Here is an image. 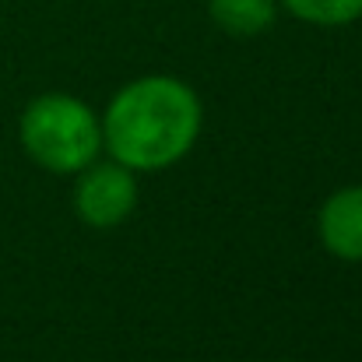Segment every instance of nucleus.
<instances>
[{
  "label": "nucleus",
  "instance_id": "nucleus-3",
  "mask_svg": "<svg viewBox=\"0 0 362 362\" xmlns=\"http://www.w3.org/2000/svg\"><path fill=\"white\" fill-rule=\"evenodd\" d=\"M74 208L92 229H117L137 208V180L134 169L120 162H92L81 169L74 187Z\"/></svg>",
  "mask_w": 362,
  "mask_h": 362
},
{
  "label": "nucleus",
  "instance_id": "nucleus-6",
  "mask_svg": "<svg viewBox=\"0 0 362 362\" xmlns=\"http://www.w3.org/2000/svg\"><path fill=\"white\" fill-rule=\"evenodd\" d=\"M296 18L310 21V25H324V28H338V25H352L362 18V0H281Z\"/></svg>",
  "mask_w": 362,
  "mask_h": 362
},
{
  "label": "nucleus",
  "instance_id": "nucleus-4",
  "mask_svg": "<svg viewBox=\"0 0 362 362\" xmlns=\"http://www.w3.org/2000/svg\"><path fill=\"white\" fill-rule=\"evenodd\" d=\"M317 236L338 260H362V187H341L324 201Z\"/></svg>",
  "mask_w": 362,
  "mask_h": 362
},
{
  "label": "nucleus",
  "instance_id": "nucleus-5",
  "mask_svg": "<svg viewBox=\"0 0 362 362\" xmlns=\"http://www.w3.org/2000/svg\"><path fill=\"white\" fill-rule=\"evenodd\" d=\"M208 14L222 32L250 39L274 25L278 7L274 0H208Z\"/></svg>",
  "mask_w": 362,
  "mask_h": 362
},
{
  "label": "nucleus",
  "instance_id": "nucleus-1",
  "mask_svg": "<svg viewBox=\"0 0 362 362\" xmlns=\"http://www.w3.org/2000/svg\"><path fill=\"white\" fill-rule=\"evenodd\" d=\"M197 92L169 74H148L110 99L103 117V148L134 173H158L187 158L201 134Z\"/></svg>",
  "mask_w": 362,
  "mask_h": 362
},
{
  "label": "nucleus",
  "instance_id": "nucleus-2",
  "mask_svg": "<svg viewBox=\"0 0 362 362\" xmlns=\"http://www.w3.org/2000/svg\"><path fill=\"white\" fill-rule=\"evenodd\" d=\"M18 137L25 155L57 176L81 173L103 151V123L95 110L67 92L35 95L21 110Z\"/></svg>",
  "mask_w": 362,
  "mask_h": 362
}]
</instances>
